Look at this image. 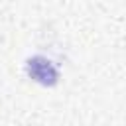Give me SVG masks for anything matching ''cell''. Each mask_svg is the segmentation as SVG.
<instances>
[{"mask_svg":"<svg viewBox=\"0 0 126 126\" xmlns=\"http://www.w3.org/2000/svg\"><path fill=\"white\" fill-rule=\"evenodd\" d=\"M26 73L39 85L43 87H55L59 81V71L55 69V65L43 57V55H33L28 59L26 63Z\"/></svg>","mask_w":126,"mask_h":126,"instance_id":"cell-1","label":"cell"}]
</instances>
